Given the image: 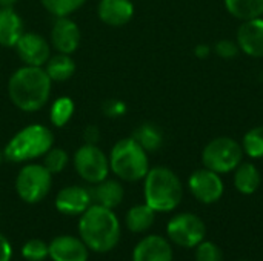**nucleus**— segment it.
Masks as SVG:
<instances>
[{
    "label": "nucleus",
    "mask_w": 263,
    "mask_h": 261,
    "mask_svg": "<svg viewBox=\"0 0 263 261\" xmlns=\"http://www.w3.org/2000/svg\"><path fill=\"white\" fill-rule=\"evenodd\" d=\"M223 5L228 14L242 22L263 17V0H223Z\"/></svg>",
    "instance_id": "b1692460"
},
{
    "label": "nucleus",
    "mask_w": 263,
    "mask_h": 261,
    "mask_svg": "<svg viewBox=\"0 0 263 261\" xmlns=\"http://www.w3.org/2000/svg\"><path fill=\"white\" fill-rule=\"evenodd\" d=\"M88 246L79 237L59 235L48 245V257L52 261H88Z\"/></svg>",
    "instance_id": "4468645a"
},
{
    "label": "nucleus",
    "mask_w": 263,
    "mask_h": 261,
    "mask_svg": "<svg viewBox=\"0 0 263 261\" xmlns=\"http://www.w3.org/2000/svg\"><path fill=\"white\" fill-rule=\"evenodd\" d=\"M76 105L71 97H59L52 102L49 108V120L55 128H63L74 115Z\"/></svg>",
    "instance_id": "393cba45"
},
{
    "label": "nucleus",
    "mask_w": 263,
    "mask_h": 261,
    "mask_svg": "<svg viewBox=\"0 0 263 261\" xmlns=\"http://www.w3.org/2000/svg\"><path fill=\"white\" fill-rule=\"evenodd\" d=\"M82 34L74 20L69 17H57L51 29V45L60 54H74L80 45Z\"/></svg>",
    "instance_id": "f8f14e48"
},
{
    "label": "nucleus",
    "mask_w": 263,
    "mask_h": 261,
    "mask_svg": "<svg viewBox=\"0 0 263 261\" xmlns=\"http://www.w3.org/2000/svg\"><path fill=\"white\" fill-rule=\"evenodd\" d=\"M146 152H156L163 145V131L151 122L139 125L131 135Z\"/></svg>",
    "instance_id": "5701e85b"
},
{
    "label": "nucleus",
    "mask_w": 263,
    "mask_h": 261,
    "mask_svg": "<svg viewBox=\"0 0 263 261\" xmlns=\"http://www.w3.org/2000/svg\"><path fill=\"white\" fill-rule=\"evenodd\" d=\"M45 72L51 78V82H66L76 72V63L71 55L57 52L51 55L43 66Z\"/></svg>",
    "instance_id": "4be33fe9"
},
{
    "label": "nucleus",
    "mask_w": 263,
    "mask_h": 261,
    "mask_svg": "<svg viewBox=\"0 0 263 261\" xmlns=\"http://www.w3.org/2000/svg\"><path fill=\"white\" fill-rule=\"evenodd\" d=\"M74 168L82 180L91 185H97L108 178L109 158L97 146L91 143L82 145L74 154Z\"/></svg>",
    "instance_id": "6e6552de"
},
{
    "label": "nucleus",
    "mask_w": 263,
    "mask_h": 261,
    "mask_svg": "<svg viewBox=\"0 0 263 261\" xmlns=\"http://www.w3.org/2000/svg\"><path fill=\"white\" fill-rule=\"evenodd\" d=\"M108 158L111 172L123 182H140L149 171L148 152L133 137L119 140Z\"/></svg>",
    "instance_id": "39448f33"
},
{
    "label": "nucleus",
    "mask_w": 263,
    "mask_h": 261,
    "mask_svg": "<svg viewBox=\"0 0 263 261\" xmlns=\"http://www.w3.org/2000/svg\"><path fill=\"white\" fill-rule=\"evenodd\" d=\"M143 195L145 203L156 212H171L183 198V185L173 169L149 168L143 178Z\"/></svg>",
    "instance_id": "7ed1b4c3"
},
{
    "label": "nucleus",
    "mask_w": 263,
    "mask_h": 261,
    "mask_svg": "<svg viewBox=\"0 0 263 261\" xmlns=\"http://www.w3.org/2000/svg\"><path fill=\"white\" fill-rule=\"evenodd\" d=\"M12 258V248L8 238L0 234V261H11Z\"/></svg>",
    "instance_id": "473e14b6"
},
{
    "label": "nucleus",
    "mask_w": 263,
    "mask_h": 261,
    "mask_svg": "<svg viewBox=\"0 0 263 261\" xmlns=\"http://www.w3.org/2000/svg\"><path fill=\"white\" fill-rule=\"evenodd\" d=\"M52 82L42 66H22L8 80L11 103L23 112L40 111L51 97Z\"/></svg>",
    "instance_id": "f257e3e1"
},
{
    "label": "nucleus",
    "mask_w": 263,
    "mask_h": 261,
    "mask_svg": "<svg viewBox=\"0 0 263 261\" xmlns=\"http://www.w3.org/2000/svg\"><path fill=\"white\" fill-rule=\"evenodd\" d=\"M69 163L68 152L62 148H51L45 155H43V166L54 175L60 174Z\"/></svg>",
    "instance_id": "cd10ccee"
},
{
    "label": "nucleus",
    "mask_w": 263,
    "mask_h": 261,
    "mask_svg": "<svg viewBox=\"0 0 263 261\" xmlns=\"http://www.w3.org/2000/svg\"><path fill=\"white\" fill-rule=\"evenodd\" d=\"M236 42L240 51L250 57H263V17L242 22L237 29Z\"/></svg>",
    "instance_id": "2eb2a0df"
},
{
    "label": "nucleus",
    "mask_w": 263,
    "mask_h": 261,
    "mask_svg": "<svg viewBox=\"0 0 263 261\" xmlns=\"http://www.w3.org/2000/svg\"><path fill=\"white\" fill-rule=\"evenodd\" d=\"M92 203L91 191L83 186H66L55 195V209L68 217L82 215Z\"/></svg>",
    "instance_id": "ddd939ff"
},
{
    "label": "nucleus",
    "mask_w": 263,
    "mask_h": 261,
    "mask_svg": "<svg viewBox=\"0 0 263 261\" xmlns=\"http://www.w3.org/2000/svg\"><path fill=\"white\" fill-rule=\"evenodd\" d=\"M23 32V20L14 8H0V46L14 48Z\"/></svg>",
    "instance_id": "a211bd4d"
},
{
    "label": "nucleus",
    "mask_w": 263,
    "mask_h": 261,
    "mask_svg": "<svg viewBox=\"0 0 263 261\" xmlns=\"http://www.w3.org/2000/svg\"><path fill=\"white\" fill-rule=\"evenodd\" d=\"M22 257L26 261H43L48 257V245L40 238H32L23 245Z\"/></svg>",
    "instance_id": "c85d7f7f"
},
{
    "label": "nucleus",
    "mask_w": 263,
    "mask_h": 261,
    "mask_svg": "<svg viewBox=\"0 0 263 261\" xmlns=\"http://www.w3.org/2000/svg\"><path fill=\"white\" fill-rule=\"evenodd\" d=\"M91 197L96 205L105 206L108 209H116L125 197V189L119 180L105 178L103 182L97 183L91 191Z\"/></svg>",
    "instance_id": "6ab92c4d"
},
{
    "label": "nucleus",
    "mask_w": 263,
    "mask_h": 261,
    "mask_svg": "<svg viewBox=\"0 0 263 261\" xmlns=\"http://www.w3.org/2000/svg\"><path fill=\"white\" fill-rule=\"evenodd\" d=\"M188 188L193 197L203 205H213L219 202L225 192V185L220 174L206 168L197 169L190 175Z\"/></svg>",
    "instance_id": "9d476101"
},
{
    "label": "nucleus",
    "mask_w": 263,
    "mask_h": 261,
    "mask_svg": "<svg viewBox=\"0 0 263 261\" xmlns=\"http://www.w3.org/2000/svg\"><path fill=\"white\" fill-rule=\"evenodd\" d=\"M262 183V175L257 166L251 162H242L234 169V188L243 195H253Z\"/></svg>",
    "instance_id": "aec40b11"
},
{
    "label": "nucleus",
    "mask_w": 263,
    "mask_h": 261,
    "mask_svg": "<svg viewBox=\"0 0 263 261\" xmlns=\"http://www.w3.org/2000/svg\"><path fill=\"white\" fill-rule=\"evenodd\" d=\"M120 222L112 209L91 205L79 220V235L89 251L106 254L120 242Z\"/></svg>",
    "instance_id": "f03ea898"
},
{
    "label": "nucleus",
    "mask_w": 263,
    "mask_h": 261,
    "mask_svg": "<svg viewBox=\"0 0 263 261\" xmlns=\"http://www.w3.org/2000/svg\"><path fill=\"white\" fill-rule=\"evenodd\" d=\"M15 51L20 60L28 66H45L51 57L49 42L35 32H23L18 42L15 43Z\"/></svg>",
    "instance_id": "9b49d317"
},
{
    "label": "nucleus",
    "mask_w": 263,
    "mask_h": 261,
    "mask_svg": "<svg viewBox=\"0 0 263 261\" xmlns=\"http://www.w3.org/2000/svg\"><path fill=\"white\" fill-rule=\"evenodd\" d=\"M210 54H211V46L206 45V43H199V45L194 48V55H196L197 58H206Z\"/></svg>",
    "instance_id": "f704fd0d"
},
{
    "label": "nucleus",
    "mask_w": 263,
    "mask_h": 261,
    "mask_svg": "<svg viewBox=\"0 0 263 261\" xmlns=\"http://www.w3.org/2000/svg\"><path fill=\"white\" fill-rule=\"evenodd\" d=\"M133 261H173L171 243L162 235H148L136 245Z\"/></svg>",
    "instance_id": "dca6fc26"
},
{
    "label": "nucleus",
    "mask_w": 263,
    "mask_h": 261,
    "mask_svg": "<svg viewBox=\"0 0 263 261\" xmlns=\"http://www.w3.org/2000/svg\"><path fill=\"white\" fill-rule=\"evenodd\" d=\"M214 51L219 57L222 58H234L239 52H240V48L237 45V42L234 40H230V38H220L216 45H214Z\"/></svg>",
    "instance_id": "7c9ffc66"
},
{
    "label": "nucleus",
    "mask_w": 263,
    "mask_h": 261,
    "mask_svg": "<svg viewBox=\"0 0 263 261\" xmlns=\"http://www.w3.org/2000/svg\"><path fill=\"white\" fill-rule=\"evenodd\" d=\"M243 261H247V260H243Z\"/></svg>",
    "instance_id": "4c0bfd02"
},
{
    "label": "nucleus",
    "mask_w": 263,
    "mask_h": 261,
    "mask_svg": "<svg viewBox=\"0 0 263 261\" xmlns=\"http://www.w3.org/2000/svg\"><path fill=\"white\" fill-rule=\"evenodd\" d=\"M240 145L250 158H263V125L251 128L243 135Z\"/></svg>",
    "instance_id": "a878e982"
},
{
    "label": "nucleus",
    "mask_w": 263,
    "mask_h": 261,
    "mask_svg": "<svg viewBox=\"0 0 263 261\" xmlns=\"http://www.w3.org/2000/svg\"><path fill=\"white\" fill-rule=\"evenodd\" d=\"M196 261H223V254L213 242H200L196 246Z\"/></svg>",
    "instance_id": "c756f323"
},
{
    "label": "nucleus",
    "mask_w": 263,
    "mask_h": 261,
    "mask_svg": "<svg viewBox=\"0 0 263 261\" xmlns=\"http://www.w3.org/2000/svg\"><path fill=\"white\" fill-rule=\"evenodd\" d=\"M54 145L52 131L40 123H34L20 129L3 148L6 162L26 163L43 157Z\"/></svg>",
    "instance_id": "20e7f679"
},
{
    "label": "nucleus",
    "mask_w": 263,
    "mask_h": 261,
    "mask_svg": "<svg viewBox=\"0 0 263 261\" xmlns=\"http://www.w3.org/2000/svg\"><path fill=\"white\" fill-rule=\"evenodd\" d=\"M43 8L57 17H69L74 11L82 8L86 0H40Z\"/></svg>",
    "instance_id": "bb28decb"
},
{
    "label": "nucleus",
    "mask_w": 263,
    "mask_h": 261,
    "mask_svg": "<svg viewBox=\"0 0 263 261\" xmlns=\"http://www.w3.org/2000/svg\"><path fill=\"white\" fill-rule=\"evenodd\" d=\"M156 222V211L151 209L146 203L133 206L125 217V225L133 234H143Z\"/></svg>",
    "instance_id": "412c9836"
},
{
    "label": "nucleus",
    "mask_w": 263,
    "mask_h": 261,
    "mask_svg": "<svg viewBox=\"0 0 263 261\" xmlns=\"http://www.w3.org/2000/svg\"><path fill=\"white\" fill-rule=\"evenodd\" d=\"M243 148L236 138L220 135L205 145L202 151V163L203 168L222 175L234 172V169L243 162Z\"/></svg>",
    "instance_id": "423d86ee"
},
{
    "label": "nucleus",
    "mask_w": 263,
    "mask_h": 261,
    "mask_svg": "<svg viewBox=\"0 0 263 261\" xmlns=\"http://www.w3.org/2000/svg\"><path fill=\"white\" fill-rule=\"evenodd\" d=\"M166 235L168 240L174 245L185 249H191L205 240L206 226L199 215L191 212H182L174 215L168 222Z\"/></svg>",
    "instance_id": "1a4fd4ad"
},
{
    "label": "nucleus",
    "mask_w": 263,
    "mask_h": 261,
    "mask_svg": "<svg viewBox=\"0 0 263 261\" xmlns=\"http://www.w3.org/2000/svg\"><path fill=\"white\" fill-rule=\"evenodd\" d=\"M52 174L37 163L25 165L15 177V192L25 203L35 205L42 202L51 191Z\"/></svg>",
    "instance_id": "0eeeda50"
},
{
    "label": "nucleus",
    "mask_w": 263,
    "mask_h": 261,
    "mask_svg": "<svg viewBox=\"0 0 263 261\" xmlns=\"http://www.w3.org/2000/svg\"><path fill=\"white\" fill-rule=\"evenodd\" d=\"M102 111L106 117L117 118V117H122L126 114V105H125V102H122L119 98H111L102 105Z\"/></svg>",
    "instance_id": "2f4dec72"
},
{
    "label": "nucleus",
    "mask_w": 263,
    "mask_h": 261,
    "mask_svg": "<svg viewBox=\"0 0 263 261\" xmlns=\"http://www.w3.org/2000/svg\"><path fill=\"white\" fill-rule=\"evenodd\" d=\"M3 162H5V155H3V151L0 149V166L3 165Z\"/></svg>",
    "instance_id": "e433bc0d"
},
{
    "label": "nucleus",
    "mask_w": 263,
    "mask_h": 261,
    "mask_svg": "<svg viewBox=\"0 0 263 261\" xmlns=\"http://www.w3.org/2000/svg\"><path fill=\"white\" fill-rule=\"evenodd\" d=\"M97 14L105 25L120 28L131 22L134 15V5L131 0H100Z\"/></svg>",
    "instance_id": "f3484780"
},
{
    "label": "nucleus",
    "mask_w": 263,
    "mask_h": 261,
    "mask_svg": "<svg viewBox=\"0 0 263 261\" xmlns=\"http://www.w3.org/2000/svg\"><path fill=\"white\" fill-rule=\"evenodd\" d=\"M99 138H100V131H99L97 126L89 125V126L85 128V131H83V140H85V143L96 145Z\"/></svg>",
    "instance_id": "72a5a7b5"
},
{
    "label": "nucleus",
    "mask_w": 263,
    "mask_h": 261,
    "mask_svg": "<svg viewBox=\"0 0 263 261\" xmlns=\"http://www.w3.org/2000/svg\"><path fill=\"white\" fill-rule=\"evenodd\" d=\"M20 0H0V8H12Z\"/></svg>",
    "instance_id": "c9c22d12"
}]
</instances>
